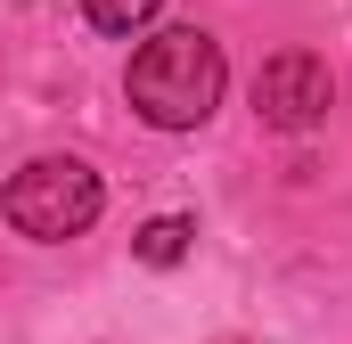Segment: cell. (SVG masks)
I'll return each mask as SVG.
<instances>
[{
    "label": "cell",
    "instance_id": "obj_1",
    "mask_svg": "<svg viewBox=\"0 0 352 344\" xmlns=\"http://www.w3.org/2000/svg\"><path fill=\"white\" fill-rule=\"evenodd\" d=\"M123 90H131V115H140V123H156V131H197V123L221 107V90H230V58H221L213 33L173 25V33H156V41L131 50Z\"/></svg>",
    "mask_w": 352,
    "mask_h": 344
},
{
    "label": "cell",
    "instance_id": "obj_2",
    "mask_svg": "<svg viewBox=\"0 0 352 344\" xmlns=\"http://www.w3.org/2000/svg\"><path fill=\"white\" fill-rule=\"evenodd\" d=\"M98 205H107V189H98V172L82 156H33V164L8 180V222L25 238H41V246L82 238L90 222H98Z\"/></svg>",
    "mask_w": 352,
    "mask_h": 344
},
{
    "label": "cell",
    "instance_id": "obj_3",
    "mask_svg": "<svg viewBox=\"0 0 352 344\" xmlns=\"http://www.w3.org/2000/svg\"><path fill=\"white\" fill-rule=\"evenodd\" d=\"M328 107H336V74L311 50H278L263 74H254V115H263L270 131H311Z\"/></svg>",
    "mask_w": 352,
    "mask_h": 344
},
{
    "label": "cell",
    "instance_id": "obj_4",
    "mask_svg": "<svg viewBox=\"0 0 352 344\" xmlns=\"http://www.w3.org/2000/svg\"><path fill=\"white\" fill-rule=\"evenodd\" d=\"M188 238H197V222H180V213H156L131 246H140V262H156V270H173L180 255H188Z\"/></svg>",
    "mask_w": 352,
    "mask_h": 344
},
{
    "label": "cell",
    "instance_id": "obj_5",
    "mask_svg": "<svg viewBox=\"0 0 352 344\" xmlns=\"http://www.w3.org/2000/svg\"><path fill=\"white\" fill-rule=\"evenodd\" d=\"M82 8H90V25H98V33H140L164 0H82Z\"/></svg>",
    "mask_w": 352,
    "mask_h": 344
}]
</instances>
